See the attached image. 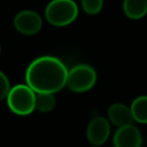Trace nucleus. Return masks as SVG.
<instances>
[{
    "instance_id": "8",
    "label": "nucleus",
    "mask_w": 147,
    "mask_h": 147,
    "mask_svg": "<svg viewBox=\"0 0 147 147\" xmlns=\"http://www.w3.org/2000/svg\"><path fill=\"white\" fill-rule=\"evenodd\" d=\"M108 121L117 127L133 124V117L131 114L130 106H126L121 102H115L109 106L107 110Z\"/></svg>"
},
{
    "instance_id": "1",
    "label": "nucleus",
    "mask_w": 147,
    "mask_h": 147,
    "mask_svg": "<svg viewBox=\"0 0 147 147\" xmlns=\"http://www.w3.org/2000/svg\"><path fill=\"white\" fill-rule=\"evenodd\" d=\"M68 69L57 57L44 55L33 60L25 71V84L36 93H56L67 84Z\"/></svg>"
},
{
    "instance_id": "12",
    "label": "nucleus",
    "mask_w": 147,
    "mask_h": 147,
    "mask_svg": "<svg viewBox=\"0 0 147 147\" xmlns=\"http://www.w3.org/2000/svg\"><path fill=\"white\" fill-rule=\"evenodd\" d=\"M83 10L88 15H96L103 8V0H80Z\"/></svg>"
},
{
    "instance_id": "3",
    "label": "nucleus",
    "mask_w": 147,
    "mask_h": 147,
    "mask_svg": "<svg viewBox=\"0 0 147 147\" xmlns=\"http://www.w3.org/2000/svg\"><path fill=\"white\" fill-rule=\"evenodd\" d=\"M78 16V7L74 0H52L45 9L47 22L54 26H65Z\"/></svg>"
},
{
    "instance_id": "13",
    "label": "nucleus",
    "mask_w": 147,
    "mask_h": 147,
    "mask_svg": "<svg viewBox=\"0 0 147 147\" xmlns=\"http://www.w3.org/2000/svg\"><path fill=\"white\" fill-rule=\"evenodd\" d=\"M9 90H10V82L8 77L2 71H0V101L7 98Z\"/></svg>"
},
{
    "instance_id": "9",
    "label": "nucleus",
    "mask_w": 147,
    "mask_h": 147,
    "mask_svg": "<svg viewBox=\"0 0 147 147\" xmlns=\"http://www.w3.org/2000/svg\"><path fill=\"white\" fill-rule=\"evenodd\" d=\"M124 15L133 21L141 20L147 15V0H123Z\"/></svg>"
},
{
    "instance_id": "5",
    "label": "nucleus",
    "mask_w": 147,
    "mask_h": 147,
    "mask_svg": "<svg viewBox=\"0 0 147 147\" xmlns=\"http://www.w3.org/2000/svg\"><path fill=\"white\" fill-rule=\"evenodd\" d=\"M14 26L22 34L33 36L40 31L42 26V20L37 11L25 9L16 14L14 17Z\"/></svg>"
},
{
    "instance_id": "7",
    "label": "nucleus",
    "mask_w": 147,
    "mask_h": 147,
    "mask_svg": "<svg viewBox=\"0 0 147 147\" xmlns=\"http://www.w3.org/2000/svg\"><path fill=\"white\" fill-rule=\"evenodd\" d=\"M113 145L114 147H141V132L133 124L117 127L113 137Z\"/></svg>"
},
{
    "instance_id": "2",
    "label": "nucleus",
    "mask_w": 147,
    "mask_h": 147,
    "mask_svg": "<svg viewBox=\"0 0 147 147\" xmlns=\"http://www.w3.org/2000/svg\"><path fill=\"white\" fill-rule=\"evenodd\" d=\"M6 101L8 108L18 116H26L36 110V92L26 84L10 87Z\"/></svg>"
},
{
    "instance_id": "10",
    "label": "nucleus",
    "mask_w": 147,
    "mask_h": 147,
    "mask_svg": "<svg viewBox=\"0 0 147 147\" xmlns=\"http://www.w3.org/2000/svg\"><path fill=\"white\" fill-rule=\"evenodd\" d=\"M133 122L147 124V95H139L130 105Z\"/></svg>"
},
{
    "instance_id": "15",
    "label": "nucleus",
    "mask_w": 147,
    "mask_h": 147,
    "mask_svg": "<svg viewBox=\"0 0 147 147\" xmlns=\"http://www.w3.org/2000/svg\"><path fill=\"white\" fill-rule=\"evenodd\" d=\"M92 147H99V146H92Z\"/></svg>"
},
{
    "instance_id": "4",
    "label": "nucleus",
    "mask_w": 147,
    "mask_h": 147,
    "mask_svg": "<svg viewBox=\"0 0 147 147\" xmlns=\"http://www.w3.org/2000/svg\"><path fill=\"white\" fill-rule=\"evenodd\" d=\"M96 83L95 69L86 63H79L68 70L67 86L70 91L76 93H84L90 91Z\"/></svg>"
},
{
    "instance_id": "14",
    "label": "nucleus",
    "mask_w": 147,
    "mask_h": 147,
    "mask_svg": "<svg viewBox=\"0 0 147 147\" xmlns=\"http://www.w3.org/2000/svg\"><path fill=\"white\" fill-rule=\"evenodd\" d=\"M0 54H1V45H0Z\"/></svg>"
},
{
    "instance_id": "11",
    "label": "nucleus",
    "mask_w": 147,
    "mask_h": 147,
    "mask_svg": "<svg viewBox=\"0 0 147 147\" xmlns=\"http://www.w3.org/2000/svg\"><path fill=\"white\" fill-rule=\"evenodd\" d=\"M56 99L54 93H36V110L40 113H48L54 109Z\"/></svg>"
},
{
    "instance_id": "6",
    "label": "nucleus",
    "mask_w": 147,
    "mask_h": 147,
    "mask_svg": "<svg viewBox=\"0 0 147 147\" xmlns=\"http://www.w3.org/2000/svg\"><path fill=\"white\" fill-rule=\"evenodd\" d=\"M110 136V122L103 116L94 117L87 125L86 137L93 146L103 145Z\"/></svg>"
}]
</instances>
